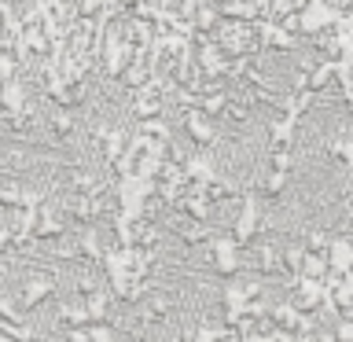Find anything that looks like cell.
I'll use <instances>...</instances> for the list:
<instances>
[{
    "label": "cell",
    "mask_w": 353,
    "mask_h": 342,
    "mask_svg": "<svg viewBox=\"0 0 353 342\" xmlns=\"http://www.w3.org/2000/svg\"><path fill=\"white\" fill-rule=\"evenodd\" d=\"M66 162V151L59 140L44 137V132L19 129L15 121L0 118V170L30 177L33 173H55Z\"/></svg>",
    "instance_id": "obj_1"
}]
</instances>
